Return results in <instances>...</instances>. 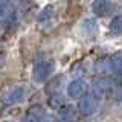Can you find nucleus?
<instances>
[{
  "mask_svg": "<svg viewBox=\"0 0 122 122\" xmlns=\"http://www.w3.org/2000/svg\"><path fill=\"white\" fill-rule=\"evenodd\" d=\"M44 113L46 112L43 110V107L34 105V107H30V110L28 112V114H26V117H25L23 122H40V119L43 117Z\"/></svg>",
  "mask_w": 122,
  "mask_h": 122,
  "instance_id": "1a4fd4ad",
  "label": "nucleus"
},
{
  "mask_svg": "<svg viewBox=\"0 0 122 122\" xmlns=\"http://www.w3.org/2000/svg\"><path fill=\"white\" fill-rule=\"evenodd\" d=\"M40 122H60V121L56 119L55 116H52V114H47V113H44V114H43V117L40 119Z\"/></svg>",
  "mask_w": 122,
  "mask_h": 122,
  "instance_id": "f8f14e48",
  "label": "nucleus"
},
{
  "mask_svg": "<svg viewBox=\"0 0 122 122\" xmlns=\"http://www.w3.org/2000/svg\"><path fill=\"white\" fill-rule=\"evenodd\" d=\"M52 15H53V6L47 5V6H44L43 9H41V12H40L37 20H38V23H46V21H49L52 18Z\"/></svg>",
  "mask_w": 122,
  "mask_h": 122,
  "instance_id": "9b49d317",
  "label": "nucleus"
},
{
  "mask_svg": "<svg viewBox=\"0 0 122 122\" xmlns=\"http://www.w3.org/2000/svg\"><path fill=\"white\" fill-rule=\"evenodd\" d=\"M99 99L92 92H86L82 96L78 98V112L82 116H92L98 110Z\"/></svg>",
  "mask_w": 122,
  "mask_h": 122,
  "instance_id": "f03ea898",
  "label": "nucleus"
},
{
  "mask_svg": "<svg viewBox=\"0 0 122 122\" xmlns=\"http://www.w3.org/2000/svg\"><path fill=\"white\" fill-rule=\"evenodd\" d=\"M53 69H55L53 60H43V61H40V63H37L35 66H34V70H32L34 79H35L37 82L47 81L53 73Z\"/></svg>",
  "mask_w": 122,
  "mask_h": 122,
  "instance_id": "20e7f679",
  "label": "nucleus"
},
{
  "mask_svg": "<svg viewBox=\"0 0 122 122\" xmlns=\"http://www.w3.org/2000/svg\"><path fill=\"white\" fill-rule=\"evenodd\" d=\"M25 98H26V89L25 87H14V89H11L5 96H3L2 102H3L5 107H11V105L23 102Z\"/></svg>",
  "mask_w": 122,
  "mask_h": 122,
  "instance_id": "39448f33",
  "label": "nucleus"
},
{
  "mask_svg": "<svg viewBox=\"0 0 122 122\" xmlns=\"http://www.w3.org/2000/svg\"><path fill=\"white\" fill-rule=\"evenodd\" d=\"M110 58V73L113 76H121L122 75V51L113 53Z\"/></svg>",
  "mask_w": 122,
  "mask_h": 122,
  "instance_id": "6e6552de",
  "label": "nucleus"
},
{
  "mask_svg": "<svg viewBox=\"0 0 122 122\" xmlns=\"http://www.w3.org/2000/svg\"><path fill=\"white\" fill-rule=\"evenodd\" d=\"M112 8H113L112 0H95L92 5V11L96 17H105L112 11Z\"/></svg>",
  "mask_w": 122,
  "mask_h": 122,
  "instance_id": "0eeeda50",
  "label": "nucleus"
},
{
  "mask_svg": "<svg viewBox=\"0 0 122 122\" xmlns=\"http://www.w3.org/2000/svg\"><path fill=\"white\" fill-rule=\"evenodd\" d=\"M18 15L12 0H0V25L3 28H12L17 25Z\"/></svg>",
  "mask_w": 122,
  "mask_h": 122,
  "instance_id": "f257e3e1",
  "label": "nucleus"
},
{
  "mask_svg": "<svg viewBox=\"0 0 122 122\" xmlns=\"http://www.w3.org/2000/svg\"><path fill=\"white\" fill-rule=\"evenodd\" d=\"M108 29L113 35H121L122 34V15H116V17L112 18Z\"/></svg>",
  "mask_w": 122,
  "mask_h": 122,
  "instance_id": "9d476101",
  "label": "nucleus"
},
{
  "mask_svg": "<svg viewBox=\"0 0 122 122\" xmlns=\"http://www.w3.org/2000/svg\"><path fill=\"white\" fill-rule=\"evenodd\" d=\"M90 92L96 96L99 101L102 98H105L110 92H113V79L110 78H105V76H98L92 81V87H90Z\"/></svg>",
  "mask_w": 122,
  "mask_h": 122,
  "instance_id": "7ed1b4c3",
  "label": "nucleus"
},
{
  "mask_svg": "<svg viewBox=\"0 0 122 122\" xmlns=\"http://www.w3.org/2000/svg\"><path fill=\"white\" fill-rule=\"evenodd\" d=\"M86 93V81L81 78H76L73 81L69 82L67 86V96L72 99H78L79 96Z\"/></svg>",
  "mask_w": 122,
  "mask_h": 122,
  "instance_id": "423d86ee",
  "label": "nucleus"
}]
</instances>
